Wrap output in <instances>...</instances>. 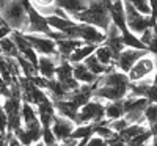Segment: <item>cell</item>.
I'll list each match as a JSON object with an SVG mask.
<instances>
[{
	"label": "cell",
	"mask_w": 157,
	"mask_h": 146,
	"mask_svg": "<svg viewBox=\"0 0 157 146\" xmlns=\"http://www.w3.org/2000/svg\"><path fill=\"white\" fill-rule=\"evenodd\" d=\"M110 5H112L110 0H93L85 11L72 14L71 19L75 21V22L94 25V27L101 29L102 32H105L109 29V25L112 24Z\"/></svg>",
	"instance_id": "6da1fadb"
},
{
	"label": "cell",
	"mask_w": 157,
	"mask_h": 146,
	"mask_svg": "<svg viewBox=\"0 0 157 146\" xmlns=\"http://www.w3.org/2000/svg\"><path fill=\"white\" fill-rule=\"evenodd\" d=\"M0 14L11 30L25 33L29 24V13L19 0H0Z\"/></svg>",
	"instance_id": "7a4b0ae2"
},
{
	"label": "cell",
	"mask_w": 157,
	"mask_h": 146,
	"mask_svg": "<svg viewBox=\"0 0 157 146\" xmlns=\"http://www.w3.org/2000/svg\"><path fill=\"white\" fill-rule=\"evenodd\" d=\"M104 118H105V102L93 98L90 102H86L83 107H80L74 124L75 126L94 124V123L101 121V119H104Z\"/></svg>",
	"instance_id": "3957f363"
},
{
	"label": "cell",
	"mask_w": 157,
	"mask_h": 146,
	"mask_svg": "<svg viewBox=\"0 0 157 146\" xmlns=\"http://www.w3.org/2000/svg\"><path fill=\"white\" fill-rule=\"evenodd\" d=\"M123 3H124L127 30H129L130 33L140 36L146 29L152 27V25L157 22V21H154L151 16H145V14H141V13H138L132 5H129V3H126V2H123Z\"/></svg>",
	"instance_id": "277c9868"
},
{
	"label": "cell",
	"mask_w": 157,
	"mask_h": 146,
	"mask_svg": "<svg viewBox=\"0 0 157 146\" xmlns=\"http://www.w3.org/2000/svg\"><path fill=\"white\" fill-rule=\"evenodd\" d=\"M155 69H157L155 58H154L152 54L148 52V54L145 57H141L127 72L129 82H138V80H143V79H148L154 74Z\"/></svg>",
	"instance_id": "5b68a950"
},
{
	"label": "cell",
	"mask_w": 157,
	"mask_h": 146,
	"mask_svg": "<svg viewBox=\"0 0 157 146\" xmlns=\"http://www.w3.org/2000/svg\"><path fill=\"white\" fill-rule=\"evenodd\" d=\"M2 107L8 116V134L17 127L22 126V116H21V107H22V99L16 96H10L3 99Z\"/></svg>",
	"instance_id": "8992f818"
},
{
	"label": "cell",
	"mask_w": 157,
	"mask_h": 146,
	"mask_svg": "<svg viewBox=\"0 0 157 146\" xmlns=\"http://www.w3.org/2000/svg\"><path fill=\"white\" fill-rule=\"evenodd\" d=\"M25 39L30 43L33 50L39 55H57V44L50 38L44 35H33V33H24Z\"/></svg>",
	"instance_id": "52a82bcc"
},
{
	"label": "cell",
	"mask_w": 157,
	"mask_h": 146,
	"mask_svg": "<svg viewBox=\"0 0 157 146\" xmlns=\"http://www.w3.org/2000/svg\"><path fill=\"white\" fill-rule=\"evenodd\" d=\"M148 54V50H138V49H130V47H126L120 55L116 57L115 60V69L121 71L124 74H127L130 71V68L141 58Z\"/></svg>",
	"instance_id": "ba28073f"
},
{
	"label": "cell",
	"mask_w": 157,
	"mask_h": 146,
	"mask_svg": "<svg viewBox=\"0 0 157 146\" xmlns=\"http://www.w3.org/2000/svg\"><path fill=\"white\" fill-rule=\"evenodd\" d=\"M77 33H78V39L86 44L101 46L105 43V32H102L101 29L94 27V25L77 22Z\"/></svg>",
	"instance_id": "9c48e42d"
},
{
	"label": "cell",
	"mask_w": 157,
	"mask_h": 146,
	"mask_svg": "<svg viewBox=\"0 0 157 146\" xmlns=\"http://www.w3.org/2000/svg\"><path fill=\"white\" fill-rule=\"evenodd\" d=\"M10 38L14 41V44H16V47H17V50H19V55H22L24 58H27L33 66H38V54L33 50V47L30 46V43L25 39L24 33L13 30L11 35H10Z\"/></svg>",
	"instance_id": "30bf717a"
},
{
	"label": "cell",
	"mask_w": 157,
	"mask_h": 146,
	"mask_svg": "<svg viewBox=\"0 0 157 146\" xmlns=\"http://www.w3.org/2000/svg\"><path fill=\"white\" fill-rule=\"evenodd\" d=\"M50 32V27L47 25V21L43 14L35 10V6H32L29 10V24H27V30L25 33H33V35H47Z\"/></svg>",
	"instance_id": "8fae6325"
},
{
	"label": "cell",
	"mask_w": 157,
	"mask_h": 146,
	"mask_svg": "<svg viewBox=\"0 0 157 146\" xmlns=\"http://www.w3.org/2000/svg\"><path fill=\"white\" fill-rule=\"evenodd\" d=\"M60 57L58 54L57 55H39L38 57V74L47 79V80H52V79H55V68L57 64L60 63Z\"/></svg>",
	"instance_id": "7c38bea8"
},
{
	"label": "cell",
	"mask_w": 157,
	"mask_h": 146,
	"mask_svg": "<svg viewBox=\"0 0 157 146\" xmlns=\"http://www.w3.org/2000/svg\"><path fill=\"white\" fill-rule=\"evenodd\" d=\"M50 129H52V132H54L57 141H61V140H64L66 137H69L72 134V130L75 129V124H74V121H71V119H68V118L55 115L54 119H52Z\"/></svg>",
	"instance_id": "4fadbf2b"
},
{
	"label": "cell",
	"mask_w": 157,
	"mask_h": 146,
	"mask_svg": "<svg viewBox=\"0 0 157 146\" xmlns=\"http://www.w3.org/2000/svg\"><path fill=\"white\" fill-rule=\"evenodd\" d=\"M110 19H112V24L116 25L118 30L121 32V35L129 32L127 30V24H126V13H124L123 0L112 2V5H110Z\"/></svg>",
	"instance_id": "5bb4252c"
},
{
	"label": "cell",
	"mask_w": 157,
	"mask_h": 146,
	"mask_svg": "<svg viewBox=\"0 0 157 146\" xmlns=\"http://www.w3.org/2000/svg\"><path fill=\"white\" fill-rule=\"evenodd\" d=\"M93 93H94V83H93V85H85V83H82L75 91L69 93L68 99H69L71 102H74L77 107L80 109V107H83L86 102H90L91 99H93Z\"/></svg>",
	"instance_id": "9a60e30c"
},
{
	"label": "cell",
	"mask_w": 157,
	"mask_h": 146,
	"mask_svg": "<svg viewBox=\"0 0 157 146\" xmlns=\"http://www.w3.org/2000/svg\"><path fill=\"white\" fill-rule=\"evenodd\" d=\"M35 107H36L38 119H39V123H41V126L43 127H50L52 119H54V116L57 115L55 113V107H54V102H52L50 99H47V101L39 102L38 105H35Z\"/></svg>",
	"instance_id": "2e32d148"
},
{
	"label": "cell",
	"mask_w": 157,
	"mask_h": 146,
	"mask_svg": "<svg viewBox=\"0 0 157 146\" xmlns=\"http://www.w3.org/2000/svg\"><path fill=\"white\" fill-rule=\"evenodd\" d=\"M72 77L75 79V80L78 83H85V85H93L98 82V75H94L93 72H91L86 66L83 63H75L72 64Z\"/></svg>",
	"instance_id": "e0dca14e"
},
{
	"label": "cell",
	"mask_w": 157,
	"mask_h": 146,
	"mask_svg": "<svg viewBox=\"0 0 157 146\" xmlns=\"http://www.w3.org/2000/svg\"><path fill=\"white\" fill-rule=\"evenodd\" d=\"M54 107H55V113L60 115V116H64L71 119V121H75L77 118V113H78V109L74 102H71L69 99H61V101H55L54 102Z\"/></svg>",
	"instance_id": "ac0fdd59"
},
{
	"label": "cell",
	"mask_w": 157,
	"mask_h": 146,
	"mask_svg": "<svg viewBox=\"0 0 157 146\" xmlns=\"http://www.w3.org/2000/svg\"><path fill=\"white\" fill-rule=\"evenodd\" d=\"M91 2H93V0H55V5L63 8L71 17L72 14L85 11Z\"/></svg>",
	"instance_id": "d6986e66"
},
{
	"label": "cell",
	"mask_w": 157,
	"mask_h": 146,
	"mask_svg": "<svg viewBox=\"0 0 157 146\" xmlns=\"http://www.w3.org/2000/svg\"><path fill=\"white\" fill-rule=\"evenodd\" d=\"M57 54L60 58H64V60H68L69 55L72 54V52L77 49V47H80L83 44V41H80V39H61V41H57Z\"/></svg>",
	"instance_id": "ffe728a7"
},
{
	"label": "cell",
	"mask_w": 157,
	"mask_h": 146,
	"mask_svg": "<svg viewBox=\"0 0 157 146\" xmlns=\"http://www.w3.org/2000/svg\"><path fill=\"white\" fill-rule=\"evenodd\" d=\"M96 44H86V43H83L80 47H77L72 54L69 55V58H68V61L71 63V64H75V63H83V60L85 58H88L90 55H93L94 54V50H96Z\"/></svg>",
	"instance_id": "44dd1931"
},
{
	"label": "cell",
	"mask_w": 157,
	"mask_h": 146,
	"mask_svg": "<svg viewBox=\"0 0 157 146\" xmlns=\"http://www.w3.org/2000/svg\"><path fill=\"white\" fill-rule=\"evenodd\" d=\"M47 21V25L50 27V30H55V32H66L68 29L74 27V25L77 24L75 21H72L71 17H58V16H47L46 17Z\"/></svg>",
	"instance_id": "7402d4cb"
},
{
	"label": "cell",
	"mask_w": 157,
	"mask_h": 146,
	"mask_svg": "<svg viewBox=\"0 0 157 146\" xmlns=\"http://www.w3.org/2000/svg\"><path fill=\"white\" fill-rule=\"evenodd\" d=\"M83 64H85L94 75H98V77H101V75H104V74H107V72H110V71L115 69V66H109V68H107V66L101 64L99 60H98L94 55H90L88 58H85V60H83Z\"/></svg>",
	"instance_id": "603a6c76"
},
{
	"label": "cell",
	"mask_w": 157,
	"mask_h": 146,
	"mask_svg": "<svg viewBox=\"0 0 157 146\" xmlns=\"http://www.w3.org/2000/svg\"><path fill=\"white\" fill-rule=\"evenodd\" d=\"M124 105H123V99L121 101H110L105 102V118L109 121L112 119H120L124 118Z\"/></svg>",
	"instance_id": "cb8c5ba5"
},
{
	"label": "cell",
	"mask_w": 157,
	"mask_h": 146,
	"mask_svg": "<svg viewBox=\"0 0 157 146\" xmlns=\"http://www.w3.org/2000/svg\"><path fill=\"white\" fill-rule=\"evenodd\" d=\"M93 55L99 60L101 64L107 66V68H109V66H115V57H113V54H112V50H110L105 44L98 46Z\"/></svg>",
	"instance_id": "d4e9b609"
},
{
	"label": "cell",
	"mask_w": 157,
	"mask_h": 146,
	"mask_svg": "<svg viewBox=\"0 0 157 146\" xmlns=\"http://www.w3.org/2000/svg\"><path fill=\"white\" fill-rule=\"evenodd\" d=\"M148 129H149V127H148L146 124H129V126H127L124 130H121L118 135H120V137L127 143L129 140H132L134 137L143 134V132H146Z\"/></svg>",
	"instance_id": "484cf974"
},
{
	"label": "cell",
	"mask_w": 157,
	"mask_h": 146,
	"mask_svg": "<svg viewBox=\"0 0 157 146\" xmlns=\"http://www.w3.org/2000/svg\"><path fill=\"white\" fill-rule=\"evenodd\" d=\"M21 116H22V126L30 124L38 119V113H36V107L29 102H22L21 107Z\"/></svg>",
	"instance_id": "4316f807"
},
{
	"label": "cell",
	"mask_w": 157,
	"mask_h": 146,
	"mask_svg": "<svg viewBox=\"0 0 157 146\" xmlns=\"http://www.w3.org/2000/svg\"><path fill=\"white\" fill-rule=\"evenodd\" d=\"M0 52H2V55H5V57H11V58L19 57V50H17L14 41H13L10 36L3 38L2 41H0Z\"/></svg>",
	"instance_id": "83f0119b"
},
{
	"label": "cell",
	"mask_w": 157,
	"mask_h": 146,
	"mask_svg": "<svg viewBox=\"0 0 157 146\" xmlns=\"http://www.w3.org/2000/svg\"><path fill=\"white\" fill-rule=\"evenodd\" d=\"M17 64H19V68H21V74L24 77H27V79H32L35 75H38V69H36V66H33L27 58H24L22 55H19L16 58Z\"/></svg>",
	"instance_id": "f1b7e54d"
},
{
	"label": "cell",
	"mask_w": 157,
	"mask_h": 146,
	"mask_svg": "<svg viewBox=\"0 0 157 146\" xmlns=\"http://www.w3.org/2000/svg\"><path fill=\"white\" fill-rule=\"evenodd\" d=\"M91 135H94L93 124H83V126H75V129L72 130V134L69 137L80 141V140H88Z\"/></svg>",
	"instance_id": "f546056e"
},
{
	"label": "cell",
	"mask_w": 157,
	"mask_h": 146,
	"mask_svg": "<svg viewBox=\"0 0 157 146\" xmlns=\"http://www.w3.org/2000/svg\"><path fill=\"white\" fill-rule=\"evenodd\" d=\"M123 36V44L124 47H130V49H138V50H148L146 46L140 41V38L130 32H126L121 35Z\"/></svg>",
	"instance_id": "4dcf8cb0"
},
{
	"label": "cell",
	"mask_w": 157,
	"mask_h": 146,
	"mask_svg": "<svg viewBox=\"0 0 157 146\" xmlns=\"http://www.w3.org/2000/svg\"><path fill=\"white\" fill-rule=\"evenodd\" d=\"M143 116H145V123L146 126L151 129L154 126H157V104H148V107L143 112Z\"/></svg>",
	"instance_id": "1f68e13d"
},
{
	"label": "cell",
	"mask_w": 157,
	"mask_h": 146,
	"mask_svg": "<svg viewBox=\"0 0 157 146\" xmlns=\"http://www.w3.org/2000/svg\"><path fill=\"white\" fill-rule=\"evenodd\" d=\"M11 134L17 138V141H19L22 146H32V144L35 143V141H33V138H32V135L29 134L27 130H25V127H24V126L17 127L16 130H13Z\"/></svg>",
	"instance_id": "d6a6232c"
},
{
	"label": "cell",
	"mask_w": 157,
	"mask_h": 146,
	"mask_svg": "<svg viewBox=\"0 0 157 146\" xmlns=\"http://www.w3.org/2000/svg\"><path fill=\"white\" fill-rule=\"evenodd\" d=\"M123 2L132 5L138 13L145 16H151V5H149V0H123Z\"/></svg>",
	"instance_id": "836d02e7"
},
{
	"label": "cell",
	"mask_w": 157,
	"mask_h": 146,
	"mask_svg": "<svg viewBox=\"0 0 157 146\" xmlns=\"http://www.w3.org/2000/svg\"><path fill=\"white\" fill-rule=\"evenodd\" d=\"M129 126V121L126 118H120V119H112V121H109V127L116 132V134H120L121 130H124L126 127Z\"/></svg>",
	"instance_id": "e575fe53"
},
{
	"label": "cell",
	"mask_w": 157,
	"mask_h": 146,
	"mask_svg": "<svg viewBox=\"0 0 157 146\" xmlns=\"http://www.w3.org/2000/svg\"><path fill=\"white\" fill-rule=\"evenodd\" d=\"M41 141L46 144V146H52L57 143V138L54 135L50 127H43V132H41Z\"/></svg>",
	"instance_id": "d590c367"
},
{
	"label": "cell",
	"mask_w": 157,
	"mask_h": 146,
	"mask_svg": "<svg viewBox=\"0 0 157 146\" xmlns=\"http://www.w3.org/2000/svg\"><path fill=\"white\" fill-rule=\"evenodd\" d=\"M0 134L8 135V116L2 105H0Z\"/></svg>",
	"instance_id": "8d00e7d4"
},
{
	"label": "cell",
	"mask_w": 157,
	"mask_h": 146,
	"mask_svg": "<svg viewBox=\"0 0 157 146\" xmlns=\"http://www.w3.org/2000/svg\"><path fill=\"white\" fill-rule=\"evenodd\" d=\"M145 98L148 99V102L157 104V85H149V88H148V91H146Z\"/></svg>",
	"instance_id": "74e56055"
},
{
	"label": "cell",
	"mask_w": 157,
	"mask_h": 146,
	"mask_svg": "<svg viewBox=\"0 0 157 146\" xmlns=\"http://www.w3.org/2000/svg\"><path fill=\"white\" fill-rule=\"evenodd\" d=\"M86 146H105V140L98 137V135H91L86 140Z\"/></svg>",
	"instance_id": "f35d334b"
},
{
	"label": "cell",
	"mask_w": 157,
	"mask_h": 146,
	"mask_svg": "<svg viewBox=\"0 0 157 146\" xmlns=\"http://www.w3.org/2000/svg\"><path fill=\"white\" fill-rule=\"evenodd\" d=\"M0 96H2L3 99H6V98L11 96V90H10V86L5 83V80L2 79V75H0Z\"/></svg>",
	"instance_id": "ab89813d"
},
{
	"label": "cell",
	"mask_w": 157,
	"mask_h": 146,
	"mask_svg": "<svg viewBox=\"0 0 157 146\" xmlns=\"http://www.w3.org/2000/svg\"><path fill=\"white\" fill-rule=\"evenodd\" d=\"M33 6H47V5H54L55 0H30Z\"/></svg>",
	"instance_id": "60d3db41"
},
{
	"label": "cell",
	"mask_w": 157,
	"mask_h": 146,
	"mask_svg": "<svg viewBox=\"0 0 157 146\" xmlns=\"http://www.w3.org/2000/svg\"><path fill=\"white\" fill-rule=\"evenodd\" d=\"M58 143H61L63 146H77L78 140H75V138H72V137H66L64 140H61V141H58Z\"/></svg>",
	"instance_id": "b9f144b4"
},
{
	"label": "cell",
	"mask_w": 157,
	"mask_h": 146,
	"mask_svg": "<svg viewBox=\"0 0 157 146\" xmlns=\"http://www.w3.org/2000/svg\"><path fill=\"white\" fill-rule=\"evenodd\" d=\"M149 5H151V17L157 21V0H149Z\"/></svg>",
	"instance_id": "7bdbcfd3"
},
{
	"label": "cell",
	"mask_w": 157,
	"mask_h": 146,
	"mask_svg": "<svg viewBox=\"0 0 157 146\" xmlns=\"http://www.w3.org/2000/svg\"><path fill=\"white\" fill-rule=\"evenodd\" d=\"M11 29L8 27V25H3V27H0V41H2L3 38H6V36H10L11 35Z\"/></svg>",
	"instance_id": "ee69618b"
},
{
	"label": "cell",
	"mask_w": 157,
	"mask_h": 146,
	"mask_svg": "<svg viewBox=\"0 0 157 146\" xmlns=\"http://www.w3.org/2000/svg\"><path fill=\"white\" fill-rule=\"evenodd\" d=\"M6 137H8V146H22V144L17 141V138L11 134V132H10V134H8Z\"/></svg>",
	"instance_id": "f6af8a7d"
},
{
	"label": "cell",
	"mask_w": 157,
	"mask_h": 146,
	"mask_svg": "<svg viewBox=\"0 0 157 146\" xmlns=\"http://www.w3.org/2000/svg\"><path fill=\"white\" fill-rule=\"evenodd\" d=\"M0 146H8V137L0 134Z\"/></svg>",
	"instance_id": "bcb514c9"
},
{
	"label": "cell",
	"mask_w": 157,
	"mask_h": 146,
	"mask_svg": "<svg viewBox=\"0 0 157 146\" xmlns=\"http://www.w3.org/2000/svg\"><path fill=\"white\" fill-rule=\"evenodd\" d=\"M149 146H157V134H154L149 140Z\"/></svg>",
	"instance_id": "7dc6e473"
},
{
	"label": "cell",
	"mask_w": 157,
	"mask_h": 146,
	"mask_svg": "<svg viewBox=\"0 0 157 146\" xmlns=\"http://www.w3.org/2000/svg\"><path fill=\"white\" fill-rule=\"evenodd\" d=\"M152 85H157V69H155L154 74H152Z\"/></svg>",
	"instance_id": "c3c4849f"
},
{
	"label": "cell",
	"mask_w": 157,
	"mask_h": 146,
	"mask_svg": "<svg viewBox=\"0 0 157 146\" xmlns=\"http://www.w3.org/2000/svg\"><path fill=\"white\" fill-rule=\"evenodd\" d=\"M77 146H86V140H80L77 143Z\"/></svg>",
	"instance_id": "681fc988"
},
{
	"label": "cell",
	"mask_w": 157,
	"mask_h": 146,
	"mask_svg": "<svg viewBox=\"0 0 157 146\" xmlns=\"http://www.w3.org/2000/svg\"><path fill=\"white\" fill-rule=\"evenodd\" d=\"M32 146H46V144H44L43 141H38V143H33Z\"/></svg>",
	"instance_id": "f907efd6"
},
{
	"label": "cell",
	"mask_w": 157,
	"mask_h": 146,
	"mask_svg": "<svg viewBox=\"0 0 157 146\" xmlns=\"http://www.w3.org/2000/svg\"><path fill=\"white\" fill-rule=\"evenodd\" d=\"M52 146H63V144H61V143H58V141H57V143H55V144H52Z\"/></svg>",
	"instance_id": "816d5d0a"
},
{
	"label": "cell",
	"mask_w": 157,
	"mask_h": 146,
	"mask_svg": "<svg viewBox=\"0 0 157 146\" xmlns=\"http://www.w3.org/2000/svg\"><path fill=\"white\" fill-rule=\"evenodd\" d=\"M2 104H3V98H2V96H0V105H2Z\"/></svg>",
	"instance_id": "f5cc1de1"
},
{
	"label": "cell",
	"mask_w": 157,
	"mask_h": 146,
	"mask_svg": "<svg viewBox=\"0 0 157 146\" xmlns=\"http://www.w3.org/2000/svg\"><path fill=\"white\" fill-rule=\"evenodd\" d=\"M110 2H118V0H110Z\"/></svg>",
	"instance_id": "db71d44e"
},
{
	"label": "cell",
	"mask_w": 157,
	"mask_h": 146,
	"mask_svg": "<svg viewBox=\"0 0 157 146\" xmlns=\"http://www.w3.org/2000/svg\"><path fill=\"white\" fill-rule=\"evenodd\" d=\"M145 146H149V143H148V144H145Z\"/></svg>",
	"instance_id": "11a10c76"
}]
</instances>
